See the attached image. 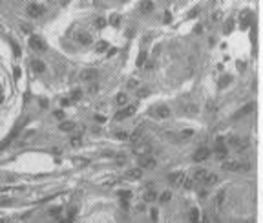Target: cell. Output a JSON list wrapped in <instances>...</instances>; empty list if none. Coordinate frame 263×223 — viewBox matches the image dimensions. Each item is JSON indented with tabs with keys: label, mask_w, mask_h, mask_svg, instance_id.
Here are the masks:
<instances>
[{
	"label": "cell",
	"mask_w": 263,
	"mask_h": 223,
	"mask_svg": "<svg viewBox=\"0 0 263 223\" xmlns=\"http://www.w3.org/2000/svg\"><path fill=\"white\" fill-rule=\"evenodd\" d=\"M170 181H172V183H177V185H183V181H185V174H176V175H170Z\"/></svg>",
	"instance_id": "cell-14"
},
{
	"label": "cell",
	"mask_w": 263,
	"mask_h": 223,
	"mask_svg": "<svg viewBox=\"0 0 263 223\" xmlns=\"http://www.w3.org/2000/svg\"><path fill=\"white\" fill-rule=\"evenodd\" d=\"M150 214H152V220H154V221H155V220H157V210H155V208H154V210H152Z\"/></svg>",
	"instance_id": "cell-32"
},
{
	"label": "cell",
	"mask_w": 263,
	"mask_h": 223,
	"mask_svg": "<svg viewBox=\"0 0 263 223\" xmlns=\"http://www.w3.org/2000/svg\"><path fill=\"white\" fill-rule=\"evenodd\" d=\"M190 220H192V223H197L199 221V210H197V208H192V210H190Z\"/></svg>",
	"instance_id": "cell-17"
},
{
	"label": "cell",
	"mask_w": 263,
	"mask_h": 223,
	"mask_svg": "<svg viewBox=\"0 0 263 223\" xmlns=\"http://www.w3.org/2000/svg\"><path fill=\"white\" fill-rule=\"evenodd\" d=\"M238 168H243L238 161H225L223 163V170H238Z\"/></svg>",
	"instance_id": "cell-8"
},
{
	"label": "cell",
	"mask_w": 263,
	"mask_h": 223,
	"mask_svg": "<svg viewBox=\"0 0 263 223\" xmlns=\"http://www.w3.org/2000/svg\"><path fill=\"white\" fill-rule=\"evenodd\" d=\"M29 48L35 50V51H44V42H42V38L31 37V38H29Z\"/></svg>",
	"instance_id": "cell-3"
},
{
	"label": "cell",
	"mask_w": 263,
	"mask_h": 223,
	"mask_svg": "<svg viewBox=\"0 0 263 223\" xmlns=\"http://www.w3.org/2000/svg\"><path fill=\"white\" fill-rule=\"evenodd\" d=\"M141 9H143V13H152L154 11V2L152 0H144L141 4Z\"/></svg>",
	"instance_id": "cell-11"
},
{
	"label": "cell",
	"mask_w": 263,
	"mask_h": 223,
	"mask_svg": "<svg viewBox=\"0 0 263 223\" xmlns=\"http://www.w3.org/2000/svg\"><path fill=\"white\" fill-rule=\"evenodd\" d=\"M208 155H210V150H208V148H199V150L196 152V155H194V159L199 163V161H205Z\"/></svg>",
	"instance_id": "cell-5"
},
{
	"label": "cell",
	"mask_w": 263,
	"mask_h": 223,
	"mask_svg": "<svg viewBox=\"0 0 263 223\" xmlns=\"http://www.w3.org/2000/svg\"><path fill=\"white\" fill-rule=\"evenodd\" d=\"M170 20H172V15H170V11H166V13H164V22H170Z\"/></svg>",
	"instance_id": "cell-30"
},
{
	"label": "cell",
	"mask_w": 263,
	"mask_h": 223,
	"mask_svg": "<svg viewBox=\"0 0 263 223\" xmlns=\"http://www.w3.org/2000/svg\"><path fill=\"white\" fill-rule=\"evenodd\" d=\"M206 174H208L206 170H203V168H197L196 174H194V179H196V181H203V179L206 178Z\"/></svg>",
	"instance_id": "cell-13"
},
{
	"label": "cell",
	"mask_w": 263,
	"mask_h": 223,
	"mask_svg": "<svg viewBox=\"0 0 263 223\" xmlns=\"http://www.w3.org/2000/svg\"><path fill=\"white\" fill-rule=\"evenodd\" d=\"M31 66H33V70H35V73H42V71L46 70V66H44L42 60H33Z\"/></svg>",
	"instance_id": "cell-10"
},
{
	"label": "cell",
	"mask_w": 263,
	"mask_h": 223,
	"mask_svg": "<svg viewBox=\"0 0 263 223\" xmlns=\"http://www.w3.org/2000/svg\"><path fill=\"white\" fill-rule=\"evenodd\" d=\"M141 174H143V172L139 170V168H137V170H130V172H128V178H130V179H139Z\"/></svg>",
	"instance_id": "cell-18"
},
{
	"label": "cell",
	"mask_w": 263,
	"mask_h": 223,
	"mask_svg": "<svg viewBox=\"0 0 263 223\" xmlns=\"http://www.w3.org/2000/svg\"><path fill=\"white\" fill-rule=\"evenodd\" d=\"M104 26H106V18H102V17H99V18H97V20H95V28H97V29H101V28H104Z\"/></svg>",
	"instance_id": "cell-19"
},
{
	"label": "cell",
	"mask_w": 263,
	"mask_h": 223,
	"mask_svg": "<svg viewBox=\"0 0 263 223\" xmlns=\"http://www.w3.org/2000/svg\"><path fill=\"white\" fill-rule=\"evenodd\" d=\"M128 88H137V82H135V80H132V82H128Z\"/></svg>",
	"instance_id": "cell-33"
},
{
	"label": "cell",
	"mask_w": 263,
	"mask_h": 223,
	"mask_svg": "<svg viewBox=\"0 0 263 223\" xmlns=\"http://www.w3.org/2000/svg\"><path fill=\"white\" fill-rule=\"evenodd\" d=\"M60 130H64V132H70V130H73V124H71V123H62Z\"/></svg>",
	"instance_id": "cell-25"
},
{
	"label": "cell",
	"mask_w": 263,
	"mask_h": 223,
	"mask_svg": "<svg viewBox=\"0 0 263 223\" xmlns=\"http://www.w3.org/2000/svg\"><path fill=\"white\" fill-rule=\"evenodd\" d=\"M203 183H205V185H208V187L216 185V183H218V175H216V174H206V178L203 179Z\"/></svg>",
	"instance_id": "cell-9"
},
{
	"label": "cell",
	"mask_w": 263,
	"mask_h": 223,
	"mask_svg": "<svg viewBox=\"0 0 263 223\" xmlns=\"http://www.w3.org/2000/svg\"><path fill=\"white\" fill-rule=\"evenodd\" d=\"M139 161H141V166H146V168H152V166H154V159H152L150 155H146V157L143 155Z\"/></svg>",
	"instance_id": "cell-12"
},
{
	"label": "cell",
	"mask_w": 263,
	"mask_h": 223,
	"mask_svg": "<svg viewBox=\"0 0 263 223\" xmlns=\"http://www.w3.org/2000/svg\"><path fill=\"white\" fill-rule=\"evenodd\" d=\"M77 40H79L82 46H88V44H92V35L82 31V33H79V35H77Z\"/></svg>",
	"instance_id": "cell-7"
},
{
	"label": "cell",
	"mask_w": 263,
	"mask_h": 223,
	"mask_svg": "<svg viewBox=\"0 0 263 223\" xmlns=\"http://www.w3.org/2000/svg\"><path fill=\"white\" fill-rule=\"evenodd\" d=\"M115 136H117V137H119V139H126V137H128V136H126V134H124V132H117V134H115Z\"/></svg>",
	"instance_id": "cell-31"
},
{
	"label": "cell",
	"mask_w": 263,
	"mask_h": 223,
	"mask_svg": "<svg viewBox=\"0 0 263 223\" xmlns=\"http://www.w3.org/2000/svg\"><path fill=\"white\" fill-rule=\"evenodd\" d=\"M80 79H82V82H95L97 80V70H93V68L84 70L80 73Z\"/></svg>",
	"instance_id": "cell-1"
},
{
	"label": "cell",
	"mask_w": 263,
	"mask_h": 223,
	"mask_svg": "<svg viewBox=\"0 0 263 223\" xmlns=\"http://www.w3.org/2000/svg\"><path fill=\"white\" fill-rule=\"evenodd\" d=\"M168 199H170V192H163L161 194V201H163V203H166Z\"/></svg>",
	"instance_id": "cell-28"
},
{
	"label": "cell",
	"mask_w": 263,
	"mask_h": 223,
	"mask_svg": "<svg viewBox=\"0 0 263 223\" xmlns=\"http://www.w3.org/2000/svg\"><path fill=\"white\" fill-rule=\"evenodd\" d=\"M117 103H119V104H124V103H126V95H124V93L117 95Z\"/></svg>",
	"instance_id": "cell-26"
},
{
	"label": "cell",
	"mask_w": 263,
	"mask_h": 223,
	"mask_svg": "<svg viewBox=\"0 0 263 223\" xmlns=\"http://www.w3.org/2000/svg\"><path fill=\"white\" fill-rule=\"evenodd\" d=\"M119 196H121V198H132V192H128V190H121Z\"/></svg>",
	"instance_id": "cell-29"
},
{
	"label": "cell",
	"mask_w": 263,
	"mask_h": 223,
	"mask_svg": "<svg viewBox=\"0 0 263 223\" xmlns=\"http://www.w3.org/2000/svg\"><path fill=\"white\" fill-rule=\"evenodd\" d=\"M155 198H157V194H155L154 190H152V188H150V190H148L146 194H144V201H148V203H152V201H155Z\"/></svg>",
	"instance_id": "cell-15"
},
{
	"label": "cell",
	"mask_w": 263,
	"mask_h": 223,
	"mask_svg": "<svg viewBox=\"0 0 263 223\" xmlns=\"http://www.w3.org/2000/svg\"><path fill=\"white\" fill-rule=\"evenodd\" d=\"M223 198H225V192H219V194H218V198H216V203H218V205H221V203H223Z\"/></svg>",
	"instance_id": "cell-27"
},
{
	"label": "cell",
	"mask_w": 263,
	"mask_h": 223,
	"mask_svg": "<svg viewBox=\"0 0 263 223\" xmlns=\"http://www.w3.org/2000/svg\"><path fill=\"white\" fill-rule=\"evenodd\" d=\"M110 22H112L113 26H117V24H119V22H121V17H119V15H115V13H113V15H112V17H110Z\"/></svg>",
	"instance_id": "cell-24"
},
{
	"label": "cell",
	"mask_w": 263,
	"mask_h": 223,
	"mask_svg": "<svg viewBox=\"0 0 263 223\" xmlns=\"http://www.w3.org/2000/svg\"><path fill=\"white\" fill-rule=\"evenodd\" d=\"M154 115L155 117H168L170 115V110L166 106H157V108H154Z\"/></svg>",
	"instance_id": "cell-6"
},
{
	"label": "cell",
	"mask_w": 263,
	"mask_h": 223,
	"mask_svg": "<svg viewBox=\"0 0 263 223\" xmlns=\"http://www.w3.org/2000/svg\"><path fill=\"white\" fill-rule=\"evenodd\" d=\"M27 13H29V17L38 18L40 15H42V8H40L38 4H29V6H27Z\"/></svg>",
	"instance_id": "cell-4"
},
{
	"label": "cell",
	"mask_w": 263,
	"mask_h": 223,
	"mask_svg": "<svg viewBox=\"0 0 263 223\" xmlns=\"http://www.w3.org/2000/svg\"><path fill=\"white\" fill-rule=\"evenodd\" d=\"M80 97H82V92H80V90H73V93H71V101H80Z\"/></svg>",
	"instance_id": "cell-23"
},
{
	"label": "cell",
	"mask_w": 263,
	"mask_h": 223,
	"mask_svg": "<svg viewBox=\"0 0 263 223\" xmlns=\"http://www.w3.org/2000/svg\"><path fill=\"white\" fill-rule=\"evenodd\" d=\"M134 112H135V106H126L119 113H115V121H122V119H126L130 115H134Z\"/></svg>",
	"instance_id": "cell-2"
},
{
	"label": "cell",
	"mask_w": 263,
	"mask_h": 223,
	"mask_svg": "<svg viewBox=\"0 0 263 223\" xmlns=\"http://www.w3.org/2000/svg\"><path fill=\"white\" fill-rule=\"evenodd\" d=\"M144 60H146V53L141 51V53H139V57H137V66H143V64H144Z\"/></svg>",
	"instance_id": "cell-20"
},
{
	"label": "cell",
	"mask_w": 263,
	"mask_h": 223,
	"mask_svg": "<svg viewBox=\"0 0 263 223\" xmlns=\"http://www.w3.org/2000/svg\"><path fill=\"white\" fill-rule=\"evenodd\" d=\"M192 134H194L192 130H183L177 137H179V139H186V137H192Z\"/></svg>",
	"instance_id": "cell-22"
},
{
	"label": "cell",
	"mask_w": 263,
	"mask_h": 223,
	"mask_svg": "<svg viewBox=\"0 0 263 223\" xmlns=\"http://www.w3.org/2000/svg\"><path fill=\"white\" fill-rule=\"evenodd\" d=\"M232 28H234V20H232V18H228L227 22H225V28H223V31H225L227 35H228V33L232 31Z\"/></svg>",
	"instance_id": "cell-16"
},
{
	"label": "cell",
	"mask_w": 263,
	"mask_h": 223,
	"mask_svg": "<svg viewBox=\"0 0 263 223\" xmlns=\"http://www.w3.org/2000/svg\"><path fill=\"white\" fill-rule=\"evenodd\" d=\"M95 50H97V53H102V51H106V50H108V44H106V42H99Z\"/></svg>",
	"instance_id": "cell-21"
}]
</instances>
